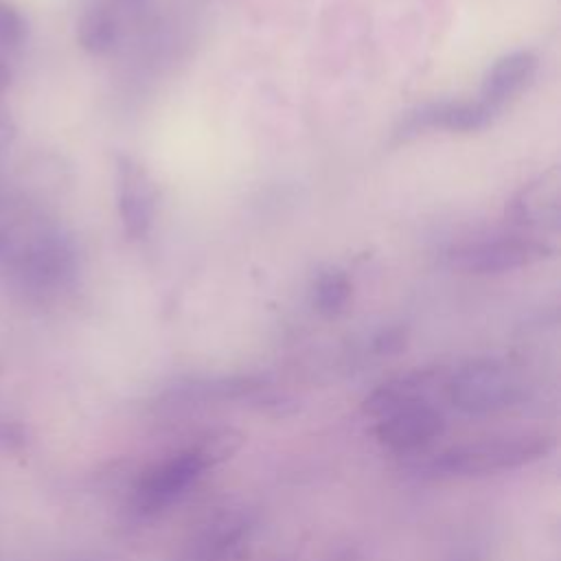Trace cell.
Segmentation results:
<instances>
[{
  "label": "cell",
  "instance_id": "6da1fadb",
  "mask_svg": "<svg viewBox=\"0 0 561 561\" xmlns=\"http://www.w3.org/2000/svg\"><path fill=\"white\" fill-rule=\"evenodd\" d=\"M554 438L541 432L493 436L454 445L427 462V471L438 478H473L522 469L546 458Z\"/></svg>",
  "mask_w": 561,
  "mask_h": 561
},
{
  "label": "cell",
  "instance_id": "7a4b0ae2",
  "mask_svg": "<svg viewBox=\"0 0 561 561\" xmlns=\"http://www.w3.org/2000/svg\"><path fill=\"white\" fill-rule=\"evenodd\" d=\"M445 397L471 416L495 414L526 399V381L508 364L493 357H476L445 375Z\"/></svg>",
  "mask_w": 561,
  "mask_h": 561
},
{
  "label": "cell",
  "instance_id": "3957f363",
  "mask_svg": "<svg viewBox=\"0 0 561 561\" xmlns=\"http://www.w3.org/2000/svg\"><path fill=\"white\" fill-rule=\"evenodd\" d=\"M552 254V248L535 234H489L454 245L447 263L460 274L489 276L535 265Z\"/></svg>",
  "mask_w": 561,
  "mask_h": 561
},
{
  "label": "cell",
  "instance_id": "277c9868",
  "mask_svg": "<svg viewBox=\"0 0 561 561\" xmlns=\"http://www.w3.org/2000/svg\"><path fill=\"white\" fill-rule=\"evenodd\" d=\"M208 451L184 449L151 467L134 489V502L142 513H156L180 500L206 471Z\"/></svg>",
  "mask_w": 561,
  "mask_h": 561
},
{
  "label": "cell",
  "instance_id": "5b68a950",
  "mask_svg": "<svg viewBox=\"0 0 561 561\" xmlns=\"http://www.w3.org/2000/svg\"><path fill=\"white\" fill-rule=\"evenodd\" d=\"M114 195L121 226L129 239H145L156 219V186L151 175L131 156L114 160Z\"/></svg>",
  "mask_w": 561,
  "mask_h": 561
},
{
  "label": "cell",
  "instance_id": "8992f818",
  "mask_svg": "<svg viewBox=\"0 0 561 561\" xmlns=\"http://www.w3.org/2000/svg\"><path fill=\"white\" fill-rule=\"evenodd\" d=\"M495 116L497 112L491 110L480 99L478 101H430L410 110L401 118L399 127L394 129V136L399 140H405L427 129L471 134L489 127L495 121Z\"/></svg>",
  "mask_w": 561,
  "mask_h": 561
},
{
  "label": "cell",
  "instance_id": "52a82bcc",
  "mask_svg": "<svg viewBox=\"0 0 561 561\" xmlns=\"http://www.w3.org/2000/svg\"><path fill=\"white\" fill-rule=\"evenodd\" d=\"M445 430V416L434 401H419L394 408L377 419V440L397 454L416 451L436 440Z\"/></svg>",
  "mask_w": 561,
  "mask_h": 561
},
{
  "label": "cell",
  "instance_id": "ba28073f",
  "mask_svg": "<svg viewBox=\"0 0 561 561\" xmlns=\"http://www.w3.org/2000/svg\"><path fill=\"white\" fill-rule=\"evenodd\" d=\"M18 270L24 280L55 287L77 272V252L61 232H37L18 245Z\"/></svg>",
  "mask_w": 561,
  "mask_h": 561
},
{
  "label": "cell",
  "instance_id": "9c48e42d",
  "mask_svg": "<svg viewBox=\"0 0 561 561\" xmlns=\"http://www.w3.org/2000/svg\"><path fill=\"white\" fill-rule=\"evenodd\" d=\"M561 215V175L552 167L524 184L506 204V217L528 230H557Z\"/></svg>",
  "mask_w": 561,
  "mask_h": 561
},
{
  "label": "cell",
  "instance_id": "30bf717a",
  "mask_svg": "<svg viewBox=\"0 0 561 561\" xmlns=\"http://www.w3.org/2000/svg\"><path fill=\"white\" fill-rule=\"evenodd\" d=\"M445 370L440 368H414L408 373H401L383 383H379L366 399H364V412L379 419L386 412L419 403V401H432L438 390L445 388Z\"/></svg>",
  "mask_w": 561,
  "mask_h": 561
},
{
  "label": "cell",
  "instance_id": "8fae6325",
  "mask_svg": "<svg viewBox=\"0 0 561 561\" xmlns=\"http://www.w3.org/2000/svg\"><path fill=\"white\" fill-rule=\"evenodd\" d=\"M537 72V55L533 50H511L497 57L484 72L480 101L497 114L530 83Z\"/></svg>",
  "mask_w": 561,
  "mask_h": 561
},
{
  "label": "cell",
  "instance_id": "7c38bea8",
  "mask_svg": "<svg viewBox=\"0 0 561 561\" xmlns=\"http://www.w3.org/2000/svg\"><path fill=\"white\" fill-rule=\"evenodd\" d=\"M252 533L243 513H221L197 535L188 561H241Z\"/></svg>",
  "mask_w": 561,
  "mask_h": 561
},
{
  "label": "cell",
  "instance_id": "4fadbf2b",
  "mask_svg": "<svg viewBox=\"0 0 561 561\" xmlns=\"http://www.w3.org/2000/svg\"><path fill=\"white\" fill-rule=\"evenodd\" d=\"M118 20L112 9L88 7L77 20V42L90 55H107L118 42Z\"/></svg>",
  "mask_w": 561,
  "mask_h": 561
},
{
  "label": "cell",
  "instance_id": "5bb4252c",
  "mask_svg": "<svg viewBox=\"0 0 561 561\" xmlns=\"http://www.w3.org/2000/svg\"><path fill=\"white\" fill-rule=\"evenodd\" d=\"M351 294H353V285H351L348 274L344 270L329 267L318 274V278L313 283L311 300H313V307L318 313L333 318L344 311V307L351 300Z\"/></svg>",
  "mask_w": 561,
  "mask_h": 561
},
{
  "label": "cell",
  "instance_id": "9a60e30c",
  "mask_svg": "<svg viewBox=\"0 0 561 561\" xmlns=\"http://www.w3.org/2000/svg\"><path fill=\"white\" fill-rule=\"evenodd\" d=\"M24 35H26V22L22 13L9 0H0V46L13 48L22 44Z\"/></svg>",
  "mask_w": 561,
  "mask_h": 561
},
{
  "label": "cell",
  "instance_id": "2e32d148",
  "mask_svg": "<svg viewBox=\"0 0 561 561\" xmlns=\"http://www.w3.org/2000/svg\"><path fill=\"white\" fill-rule=\"evenodd\" d=\"M13 136H15V127H13L11 118L0 114V151L13 140Z\"/></svg>",
  "mask_w": 561,
  "mask_h": 561
},
{
  "label": "cell",
  "instance_id": "e0dca14e",
  "mask_svg": "<svg viewBox=\"0 0 561 561\" xmlns=\"http://www.w3.org/2000/svg\"><path fill=\"white\" fill-rule=\"evenodd\" d=\"M9 83H11V70H9V66L0 59V94L9 88Z\"/></svg>",
  "mask_w": 561,
  "mask_h": 561
},
{
  "label": "cell",
  "instance_id": "ac0fdd59",
  "mask_svg": "<svg viewBox=\"0 0 561 561\" xmlns=\"http://www.w3.org/2000/svg\"><path fill=\"white\" fill-rule=\"evenodd\" d=\"M451 561H480V557L476 552H460Z\"/></svg>",
  "mask_w": 561,
  "mask_h": 561
},
{
  "label": "cell",
  "instance_id": "d6986e66",
  "mask_svg": "<svg viewBox=\"0 0 561 561\" xmlns=\"http://www.w3.org/2000/svg\"><path fill=\"white\" fill-rule=\"evenodd\" d=\"M118 4H138L140 0H116Z\"/></svg>",
  "mask_w": 561,
  "mask_h": 561
}]
</instances>
